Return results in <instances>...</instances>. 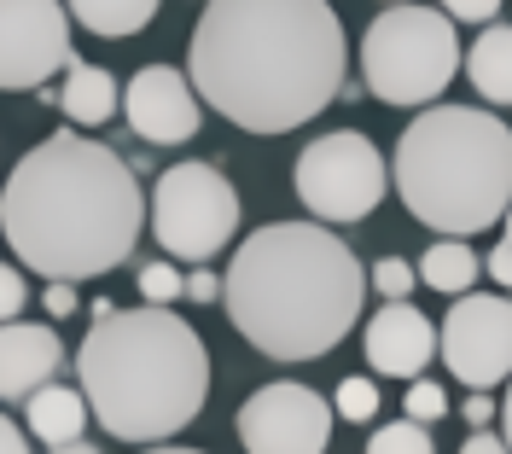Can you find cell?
<instances>
[{"instance_id":"cell-1","label":"cell","mask_w":512,"mask_h":454,"mask_svg":"<svg viewBox=\"0 0 512 454\" xmlns=\"http://www.w3.org/2000/svg\"><path fill=\"white\" fill-rule=\"evenodd\" d=\"M350 41L332 0H204L187 47V82L216 117L251 134H286L344 94Z\"/></svg>"},{"instance_id":"cell-2","label":"cell","mask_w":512,"mask_h":454,"mask_svg":"<svg viewBox=\"0 0 512 454\" xmlns=\"http://www.w3.org/2000/svg\"><path fill=\"white\" fill-rule=\"evenodd\" d=\"M146 198L128 158L88 134H53L0 187V233L12 257L47 280H94L140 245Z\"/></svg>"},{"instance_id":"cell-3","label":"cell","mask_w":512,"mask_h":454,"mask_svg":"<svg viewBox=\"0 0 512 454\" xmlns=\"http://www.w3.org/2000/svg\"><path fill=\"white\" fill-rule=\"evenodd\" d=\"M222 303L239 338L268 361H315L355 332L367 274L320 222H268L233 251Z\"/></svg>"},{"instance_id":"cell-4","label":"cell","mask_w":512,"mask_h":454,"mask_svg":"<svg viewBox=\"0 0 512 454\" xmlns=\"http://www.w3.org/2000/svg\"><path fill=\"white\" fill-rule=\"evenodd\" d=\"M76 379L94 414L123 443H163L187 431L210 396V350L169 309H111L94 315Z\"/></svg>"},{"instance_id":"cell-5","label":"cell","mask_w":512,"mask_h":454,"mask_svg":"<svg viewBox=\"0 0 512 454\" xmlns=\"http://www.w3.org/2000/svg\"><path fill=\"white\" fill-rule=\"evenodd\" d=\"M390 181L414 222L472 239L512 210V129L478 105H425L396 140Z\"/></svg>"},{"instance_id":"cell-6","label":"cell","mask_w":512,"mask_h":454,"mask_svg":"<svg viewBox=\"0 0 512 454\" xmlns=\"http://www.w3.org/2000/svg\"><path fill=\"white\" fill-rule=\"evenodd\" d=\"M460 70V35L437 6L396 0L361 35V76L384 105H437Z\"/></svg>"},{"instance_id":"cell-7","label":"cell","mask_w":512,"mask_h":454,"mask_svg":"<svg viewBox=\"0 0 512 454\" xmlns=\"http://www.w3.org/2000/svg\"><path fill=\"white\" fill-rule=\"evenodd\" d=\"M152 233L169 257L210 262L239 233V193L216 163H175L152 187Z\"/></svg>"},{"instance_id":"cell-8","label":"cell","mask_w":512,"mask_h":454,"mask_svg":"<svg viewBox=\"0 0 512 454\" xmlns=\"http://www.w3.org/2000/svg\"><path fill=\"white\" fill-rule=\"evenodd\" d=\"M390 193L384 152L355 129H332L297 152V198L315 222H361Z\"/></svg>"},{"instance_id":"cell-9","label":"cell","mask_w":512,"mask_h":454,"mask_svg":"<svg viewBox=\"0 0 512 454\" xmlns=\"http://www.w3.org/2000/svg\"><path fill=\"white\" fill-rule=\"evenodd\" d=\"M448 373L466 390H489L512 379V297L495 292H466L448 309L443 332H437Z\"/></svg>"},{"instance_id":"cell-10","label":"cell","mask_w":512,"mask_h":454,"mask_svg":"<svg viewBox=\"0 0 512 454\" xmlns=\"http://www.w3.org/2000/svg\"><path fill=\"white\" fill-rule=\"evenodd\" d=\"M332 408L297 379H274L245 396L239 408V443L245 454H326L332 443Z\"/></svg>"},{"instance_id":"cell-11","label":"cell","mask_w":512,"mask_h":454,"mask_svg":"<svg viewBox=\"0 0 512 454\" xmlns=\"http://www.w3.org/2000/svg\"><path fill=\"white\" fill-rule=\"evenodd\" d=\"M70 53V12L64 0H0V88L24 94L59 76Z\"/></svg>"},{"instance_id":"cell-12","label":"cell","mask_w":512,"mask_h":454,"mask_svg":"<svg viewBox=\"0 0 512 454\" xmlns=\"http://www.w3.org/2000/svg\"><path fill=\"white\" fill-rule=\"evenodd\" d=\"M123 117L146 146H187L198 134L204 99L175 65H140L123 88Z\"/></svg>"},{"instance_id":"cell-13","label":"cell","mask_w":512,"mask_h":454,"mask_svg":"<svg viewBox=\"0 0 512 454\" xmlns=\"http://www.w3.org/2000/svg\"><path fill=\"white\" fill-rule=\"evenodd\" d=\"M437 356V326L419 315L414 303H384L367 321V361L384 379H419L425 361Z\"/></svg>"},{"instance_id":"cell-14","label":"cell","mask_w":512,"mask_h":454,"mask_svg":"<svg viewBox=\"0 0 512 454\" xmlns=\"http://www.w3.org/2000/svg\"><path fill=\"white\" fill-rule=\"evenodd\" d=\"M64 367V344L53 326L6 321L0 326V402H30L41 385H53Z\"/></svg>"},{"instance_id":"cell-15","label":"cell","mask_w":512,"mask_h":454,"mask_svg":"<svg viewBox=\"0 0 512 454\" xmlns=\"http://www.w3.org/2000/svg\"><path fill=\"white\" fill-rule=\"evenodd\" d=\"M59 105L70 123H82V129H99V123H111L117 117V76L105 65H88V59H70L64 65V88H59Z\"/></svg>"},{"instance_id":"cell-16","label":"cell","mask_w":512,"mask_h":454,"mask_svg":"<svg viewBox=\"0 0 512 454\" xmlns=\"http://www.w3.org/2000/svg\"><path fill=\"white\" fill-rule=\"evenodd\" d=\"M466 76L489 105H512V24H489L466 53Z\"/></svg>"},{"instance_id":"cell-17","label":"cell","mask_w":512,"mask_h":454,"mask_svg":"<svg viewBox=\"0 0 512 454\" xmlns=\"http://www.w3.org/2000/svg\"><path fill=\"white\" fill-rule=\"evenodd\" d=\"M82 425H88V396L70 385H41L30 396V431L47 443V449H59V443H76L82 437Z\"/></svg>"},{"instance_id":"cell-18","label":"cell","mask_w":512,"mask_h":454,"mask_svg":"<svg viewBox=\"0 0 512 454\" xmlns=\"http://www.w3.org/2000/svg\"><path fill=\"white\" fill-rule=\"evenodd\" d=\"M158 6L163 0H64V12H70L88 35H105V41L140 35L152 18H158Z\"/></svg>"},{"instance_id":"cell-19","label":"cell","mask_w":512,"mask_h":454,"mask_svg":"<svg viewBox=\"0 0 512 454\" xmlns=\"http://www.w3.org/2000/svg\"><path fill=\"white\" fill-rule=\"evenodd\" d=\"M414 268H419V280H425L431 292H443V297H466V292H472V280L483 274V262L472 257V245H466V239H437Z\"/></svg>"},{"instance_id":"cell-20","label":"cell","mask_w":512,"mask_h":454,"mask_svg":"<svg viewBox=\"0 0 512 454\" xmlns=\"http://www.w3.org/2000/svg\"><path fill=\"white\" fill-rule=\"evenodd\" d=\"M367 454H437V443H431V431H425V425L396 420V425H379V431H373Z\"/></svg>"},{"instance_id":"cell-21","label":"cell","mask_w":512,"mask_h":454,"mask_svg":"<svg viewBox=\"0 0 512 454\" xmlns=\"http://www.w3.org/2000/svg\"><path fill=\"white\" fill-rule=\"evenodd\" d=\"M332 414L350 420V425H367L379 414V385H373V379H344L338 396H332Z\"/></svg>"},{"instance_id":"cell-22","label":"cell","mask_w":512,"mask_h":454,"mask_svg":"<svg viewBox=\"0 0 512 454\" xmlns=\"http://www.w3.org/2000/svg\"><path fill=\"white\" fill-rule=\"evenodd\" d=\"M414 280H419V268L408 257H384V262H373V274H367V286L384 292V303H408Z\"/></svg>"},{"instance_id":"cell-23","label":"cell","mask_w":512,"mask_h":454,"mask_svg":"<svg viewBox=\"0 0 512 454\" xmlns=\"http://www.w3.org/2000/svg\"><path fill=\"white\" fill-rule=\"evenodd\" d=\"M140 297H146L152 309H169L175 297H187V274L169 268V262H146V268H140Z\"/></svg>"},{"instance_id":"cell-24","label":"cell","mask_w":512,"mask_h":454,"mask_svg":"<svg viewBox=\"0 0 512 454\" xmlns=\"http://www.w3.org/2000/svg\"><path fill=\"white\" fill-rule=\"evenodd\" d=\"M402 408H408V420H414V425H431V420H443V414H448V396H443L437 379H414Z\"/></svg>"},{"instance_id":"cell-25","label":"cell","mask_w":512,"mask_h":454,"mask_svg":"<svg viewBox=\"0 0 512 454\" xmlns=\"http://www.w3.org/2000/svg\"><path fill=\"white\" fill-rule=\"evenodd\" d=\"M24 303H30V286H24V274H18L12 262H0V326L12 321V315H24Z\"/></svg>"},{"instance_id":"cell-26","label":"cell","mask_w":512,"mask_h":454,"mask_svg":"<svg viewBox=\"0 0 512 454\" xmlns=\"http://www.w3.org/2000/svg\"><path fill=\"white\" fill-rule=\"evenodd\" d=\"M437 12H443L448 24H489L501 12V0H443Z\"/></svg>"},{"instance_id":"cell-27","label":"cell","mask_w":512,"mask_h":454,"mask_svg":"<svg viewBox=\"0 0 512 454\" xmlns=\"http://www.w3.org/2000/svg\"><path fill=\"white\" fill-rule=\"evenodd\" d=\"M41 309H47L53 321L76 315V286H70V280H47V292H41Z\"/></svg>"},{"instance_id":"cell-28","label":"cell","mask_w":512,"mask_h":454,"mask_svg":"<svg viewBox=\"0 0 512 454\" xmlns=\"http://www.w3.org/2000/svg\"><path fill=\"white\" fill-rule=\"evenodd\" d=\"M187 297L192 303H216V297H222V280H216L210 268H198V274H187Z\"/></svg>"},{"instance_id":"cell-29","label":"cell","mask_w":512,"mask_h":454,"mask_svg":"<svg viewBox=\"0 0 512 454\" xmlns=\"http://www.w3.org/2000/svg\"><path fill=\"white\" fill-rule=\"evenodd\" d=\"M460 414L478 425V431H489V420H495V402H489V390H472V396L460 402Z\"/></svg>"},{"instance_id":"cell-30","label":"cell","mask_w":512,"mask_h":454,"mask_svg":"<svg viewBox=\"0 0 512 454\" xmlns=\"http://www.w3.org/2000/svg\"><path fill=\"white\" fill-rule=\"evenodd\" d=\"M483 268L495 274V286H507V292H512V239H501V245L489 251V262H483Z\"/></svg>"},{"instance_id":"cell-31","label":"cell","mask_w":512,"mask_h":454,"mask_svg":"<svg viewBox=\"0 0 512 454\" xmlns=\"http://www.w3.org/2000/svg\"><path fill=\"white\" fill-rule=\"evenodd\" d=\"M460 454H512V449H507V437H495V431H472L460 443Z\"/></svg>"},{"instance_id":"cell-32","label":"cell","mask_w":512,"mask_h":454,"mask_svg":"<svg viewBox=\"0 0 512 454\" xmlns=\"http://www.w3.org/2000/svg\"><path fill=\"white\" fill-rule=\"evenodd\" d=\"M0 454H30V437L6 420V414H0Z\"/></svg>"},{"instance_id":"cell-33","label":"cell","mask_w":512,"mask_h":454,"mask_svg":"<svg viewBox=\"0 0 512 454\" xmlns=\"http://www.w3.org/2000/svg\"><path fill=\"white\" fill-rule=\"evenodd\" d=\"M53 454H99V449H94V443H88V437H76V443H59V449H53Z\"/></svg>"},{"instance_id":"cell-34","label":"cell","mask_w":512,"mask_h":454,"mask_svg":"<svg viewBox=\"0 0 512 454\" xmlns=\"http://www.w3.org/2000/svg\"><path fill=\"white\" fill-rule=\"evenodd\" d=\"M501 425H507V449H512V390H507V408H501Z\"/></svg>"},{"instance_id":"cell-35","label":"cell","mask_w":512,"mask_h":454,"mask_svg":"<svg viewBox=\"0 0 512 454\" xmlns=\"http://www.w3.org/2000/svg\"><path fill=\"white\" fill-rule=\"evenodd\" d=\"M146 454H204V449H169V443H163V449H146Z\"/></svg>"},{"instance_id":"cell-36","label":"cell","mask_w":512,"mask_h":454,"mask_svg":"<svg viewBox=\"0 0 512 454\" xmlns=\"http://www.w3.org/2000/svg\"><path fill=\"white\" fill-rule=\"evenodd\" d=\"M501 222H507V239H512V210H507V216H501Z\"/></svg>"},{"instance_id":"cell-37","label":"cell","mask_w":512,"mask_h":454,"mask_svg":"<svg viewBox=\"0 0 512 454\" xmlns=\"http://www.w3.org/2000/svg\"><path fill=\"white\" fill-rule=\"evenodd\" d=\"M390 6H396V0H390Z\"/></svg>"}]
</instances>
